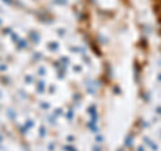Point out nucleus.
Wrapping results in <instances>:
<instances>
[{"instance_id": "1", "label": "nucleus", "mask_w": 161, "mask_h": 151, "mask_svg": "<svg viewBox=\"0 0 161 151\" xmlns=\"http://www.w3.org/2000/svg\"><path fill=\"white\" fill-rule=\"evenodd\" d=\"M152 6H153L156 18H157V22L161 26V0H152Z\"/></svg>"}]
</instances>
